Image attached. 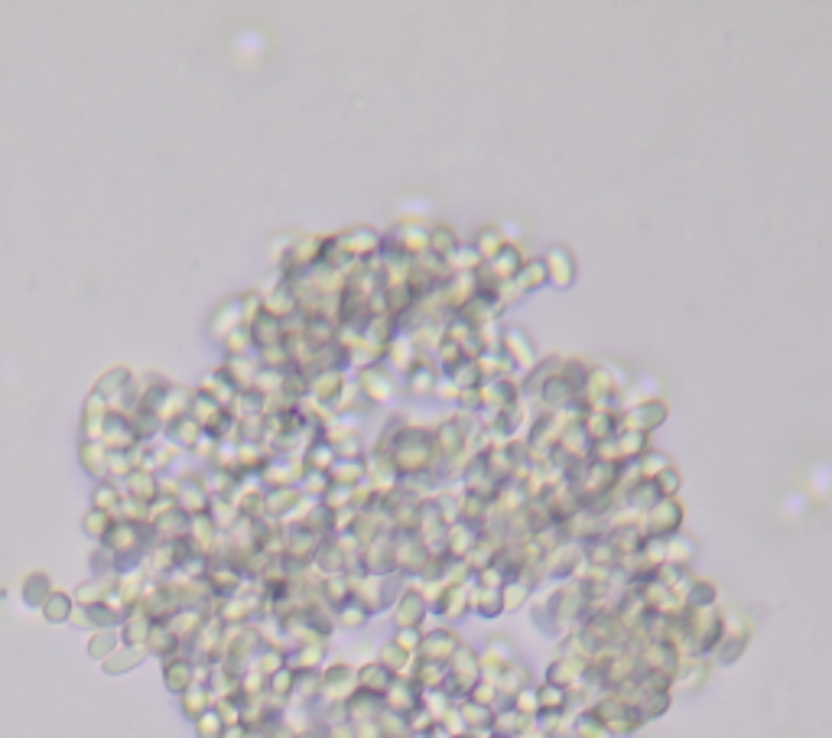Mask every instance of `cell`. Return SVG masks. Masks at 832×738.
I'll return each instance as SVG.
<instances>
[{
    "instance_id": "9c48e42d",
    "label": "cell",
    "mask_w": 832,
    "mask_h": 738,
    "mask_svg": "<svg viewBox=\"0 0 832 738\" xmlns=\"http://www.w3.org/2000/svg\"><path fill=\"white\" fill-rule=\"evenodd\" d=\"M361 388L367 390V397L371 400H377V404H384V400H391V397L397 394V384H394V378L387 374L384 368H367L365 374H361Z\"/></svg>"
},
{
    "instance_id": "ba28073f",
    "label": "cell",
    "mask_w": 832,
    "mask_h": 738,
    "mask_svg": "<svg viewBox=\"0 0 832 738\" xmlns=\"http://www.w3.org/2000/svg\"><path fill=\"white\" fill-rule=\"evenodd\" d=\"M458 251V234L452 225H446V222H436V225H426V254H433V257H439V261H446L449 254Z\"/></svg>"
},
{
    "instance_id": "7c38bea8",
    "label": "cell",
    "mask_w": 832,
    "mask_h": 738,
    "mask_svg": "<svg viewBox=\"0 0 832 738\" xmlns=\"http://www.w3.org/2000/svg\"><path fill=\"white\" fill-rule=\"evenodd\" d=\"M446 267L449 273H478L482 271V257H478L475 247H458L456 254L446 257Z\"/></svg>"
},
{
    "instance_id": "5b68a950",
    "label": "cell",
    "mask_w": 832,
    "mask_h": 738,
    "mask_svg": "<svg viewBox=\"0 0 832 738\" xmlns=\"http://www.w3.org/2000/svg\"><path fill=\"white\" fill-rule=\"evenodd\" d=\"M543 267H546V280H550L553 287H559V289H569V287H573V283H576V273H579L573 251H569L566 244H553V247H550V251L543 254Z\"/></svg>"
},
{
    "instance_id": "7a4b0ae2",
    "label": "cell",
    "mask_w": 832,
    "mask_h": 738,
    "mask_svg": "<svg viewBox=\"0 0 832 738\" xmlns=\"http://www.w3.org/2000/svg\"><path fill=\"white\" fill-rule=\"evenodd\" d=\"M501 355L508 358L510 368L517 371H527L537 365V345H534V339L527 335V329L524 325H508V329H501Z\"/></svg>"
},
{
    "instance_id": "5bb4252c",
    "label": "cell",
    "mask_w": 832,
    "mask_h": 738,
    "mask_svg": "<svg viewBox=\"0 0 832 738\" xmlns=\"http://www.w3.org/2000/svg\"><path fill=\"white\" fill-rule=\"evenodd\" d=\"M537 706H540V712H563L566 690H563V686H553V683L540 686V690H537Z\"/></svg>"
},
{
    "instance_id": "52a82bcc",
    "label": "cell",
    "mask_w": 832,
    "mask_h": 738,
    "mask_svg": "<svg viewBox=\"0 0 832 738\" xmlns=\"http://www.w3.org/2000/svg\"><path fill=\"white\" fill-rule=\"evenodd\" d=\"M420 650H423V660H433V664H446V660L456 658L458 638L452 634V631H446V628L430 631V634L420 641Z\"/></svg>"
},
{
    "instance_id": "4fadbf2b",
    "label": "cell",
    "mask_w": 832,
    "mask_h": 738,
    "mask_svg": "<svg viewBox=\"0 0 832 738\" xmlns=\"http://www.w3.org/2000/svg\"><path fill=\"white\" fill-rule=\"evenodd\" d=\"M670 465V459L663 456V452H653V449H647L641 459L635 462V472H637V478H647V482H653V478L660 475L663 468Z\"/></svg>"
},
{
    "instance_id": "277c9868",
    "label": "cell",
    "mask_w": 832,
    "mask_h": 738,
    "mask_svg": "<svg viewBox=\"0 0 832 738\" xmlns=\"http://www.w3.org/2000/svg\"><path fill=\"white\" fill-rule=\"evenodd\" d=\"M680 524H683L680 501H677V498H660V501L647 511V521H644L647 531L644 533L647 537H653V541H663V537H670V533L680 531Z\"/></svg>"
},
{
    "instance_id": "8992f818",
    "label": "cell",
    "mask_w": 832,
    "mask_h": 738,
    "mask_svg": "<svg viewBox=\"0 0 832 738\" xmlns=\"http://www.w3.org/2000/svg\"><path fill=\"white\" fill-rule=\"evenodd\" d=\"M436 384H439L436 361H430L426 355H420V358L407 368V384H403V388H407V394H413V397H430L433 390H436Z\"/></svg>"
},
{
    "instance_id": "30bf717a",
    "label": "cell",
    "mask_w": 832,
    "mask_h": 738,
    "mask_svg": "<svg viewBox=\"0 0 832 738\" xmlns=\"http://www.w3.org/2000/svg\"><path fill=\"white\" fill-rule=\"evenodd\" d=\"M504 244H508V234H504L501 225H484L482 231H478V238H475V251H478L482 264H488L492 257L501 254Z\"/></svg>"
},
{
    "instance_id": "6da1fadb",
    "label": "cell",
    "mask_w": 832,
    "mask_h": 738,
    "mask_svg": "<svg viewBox=\"0 0 832 738\" xmlns=\"http://www.w3.org/2000/svg\"><path fill=\"white\" fill-rule=\"evenodd\" d=\"M391 442H394L391 446V462L397 465L400 475H430V468L439 462L436 440L423 426H400Z\"/></svg>"
},
{
    "instance_id": "9a60e30c",
    "label": "cell",
    "mask_w": 832,
    "mask_h": 738,
    "mask_svg": "<svg viewBox=\"0 0 832 738\" xmlns=\"http://www.w3.org/2000/svg\"><path fill=\"white\" fill-rule=\"evenodd\" d=\"M653 485H657L660 498H677V491H680V485H683V478H680V472H677V468L667 465L660 475L653 478Z\"/></svg>"
},
{
    "instance_id": "3957f363",
    "label": "cell",
    "mask_w": 832,
    "mask_h": 738,
    "mask_svg": "<svg viewBox=\"0 0 832 738\" xmlns=\"http://www.w3.org/2000/svg\"><path fill=\"white\" fill-rule=\"evenodd\" d=\"M667 416H670L667 400L651 397V400H641V404L627 407L625 414H621V430H635V432H647V436H651Z\"/></svg>"
},
{
    "instance_id": "8fae6325",
    "label": "cell",
    "mask_w": 832,
    "mask_h": 738,
    "mask_svg": "<svg viewBox=\"0 0 832 738\" xmlns=\"http://www.w3.org/2000/svg\"><path fill=\"white\" fill-rule=\"evenodd\" d=\"M550 280H546V267H543V257H534V261H524V267H520V273L514 277V287L520 289V293H537V289H543Z\"/></svg>"
}]
</instances>
